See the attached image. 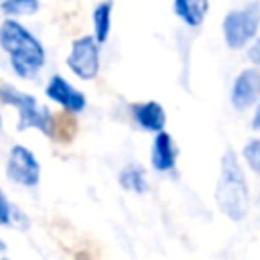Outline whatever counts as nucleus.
<instances>
[{
	"mask_svg": "<svg viewBox=\"0 0 260 260\" xmlns=\"http://www.w3.org/2000/svg\"><path fill=\"white\" fill-rule=\"evenodd\" d=\"M0 47L10 59L12 71L22 79L35 77L45 65L41 41L14 18H6L0 24Z\"/></svg>",
	"mask_w": 260,
	"mask_h": 260,
	"instance_id": "nucleus-1",
	"label": "nucleus"
},
{
	"mask_svg": "<svg viewBox=\"0 0 260 260\" xmlns=\"http://www.w3.org/2000/svg\"><path fill=\"white\" fill-rule=\"evenodd\" d=\"M215 201H217V207L221 209V213L234 221L244 219V215L248 213V203H250L248 183H246L244 171L232 150H228L221 158Z\"/></svg>",
	"mask_w": 260,
	"mask_h": 260,
	"instance_id": "nucleus-2",
	"label": "nucleus"
},
{
	"mask_svg": "<svg viewBox=\"0 0 260 260\" xmlns=\"http://www.w3.org/2000/svg\"><path fill=\"white\" fill-rule=\"evenodd\" d=\"M0 102L4 106H12L18 112V130L37 128L45 136H55V118L49 108L39 106L35 95L24 93L14 85L0 83Z\"/></svg>",
	"mask_w": 260,
	"mask_h": 260,
	"instance_id": "nucleus-3",
	"label": "nucleus"
},
{
	"mask_svg": "<svg viewBox=\"0 0 260 260\" xmlns=\"http://www.w3.org/2000/svg\"><path fill=\"white\" fill-rule=\"evenodd\" d=\"M223 39L232 49L248 45L260 28V2H250L223 16Z\"/></svg>",
	"mask_w": 260,
	"mask_h": 260,
	"instance_id": "nucleus-4",
	"label": "nucleus"
},
{
	"mask_svg": "<svg viewBox=\"0 0 260 260\" xmlns=\"http://www.w3.org/2000/svg\"><path fill=\"white\" fill-rule=\"evenodd\" d=\"M6 177L22 187H37L41 181V165L30 148L14 144L6 160Z\"/></svg>",
	"mask_w": 260,
	"mask_h": 260,
	"instance_id": "nucleus-5",
	"label": "nucleus"
},
{
	"mask_svg": "<svg viewBox=\"0 0 260 260\" xmlns=\"http://www.w3.org/2000/svg\"><path fill=\"white\" fill-rule=\"evenodd\" d=\"M67 67L79 79H93L100 71V49L93 37H79L71 43V51L67 55Z\"/></svg>",
	"mask_w": 260,
	"mask_h": 260,
	"instance_id": "nucleus-6",
	"label": "nucleus"
},
{
	"mask_svg": "<svg viewBox=\"0 0 260 260\" xmlns=\"http://www.w3.org/2000/svg\"><path fill=\"white\" fill-rule=\"evenodd\" d=\"M45 93L51 102L59 104L63 110L67 112H81L85 108V95L75 89L67 79H63L61 75H53L45 87Z\"/></svg>",
	"mask_w": 260,
	"mask_h": 260,
	"instance_id": "nucleus-7",
	"label": "nucleus"
},
{
	"mask_svg": "<svg viewBox=\"0 0 260 260\" xmlns=\"http://www.w3.org/2000/svg\"><path fill=\"white\" fill-rule=\"evenodd\" d=\"M260 93V73L256 69H244L232 87V104L236 110H246Z\"/></svg>",
	"mask_w": 260,
	"mask_h": 260,
	"instance_id": "nucleus-8",
	"label": "nucleus"
},
{
	"mask_svg": "<svg viewBox=\"0 0 260 260\" xmlns=\"http://www.w3.org/2000/svg\"><path fill=\"white\" fill-rule=\"evenodd\" d=\"M134 122L148 132H160L165 128L167 114L158 102H142V104H132L130 106Z\"/></svg>",
	"mask_w": 260,
	"mask_h": 260,
	"instance_id": "nucleus-9",
	"label": "nucleus"
},
{
	"mask_svg": "<svg viewBox=\"0 0 260 260\" xmlns=\"http://www.w3.org/2000/svg\"><path fill=\"white\" fill-rule=\"evenodd\" d=\"M150 160H152V167L156 171H171L177 162V148H175V142L171 138V134L167 132H156V138L152 142V152H150Z\"/></svg>",
	"mask_w": 260,
	"mask_h": 260,
	"instance_id": "nucleus-10",
	"label": "nucleus"
},
{
	"mask_svg": "<svg viewBox=\"0 0 260 260\" xmlns=\"http://www.w3.org/2000/svg\"><path fill=\"white\" fill-rule=\"evenodd\" d=\"M175 14L187 26H199L207 14L209 2L207 0H173Z\"/></svg>",
	"mask_w": 260,
	"mask_h": 260,
	"instance_id": "nucleus-11",
	"label": "nucleus"
},
{
	"mask_svg": "<svg viewBox=\"0 0 260 260\" xmlns=\"http://www.w3.org/2000/svg\"><path fill=\"white\" fill-rule=\"evenodd\" d=\"M93 39L100 43H106L110 28H112V0H104L93 8Z\"/></svg>",
	"mask_w": 260,
	"mask_h": 260,
	"instance_id": "nucleus-12",
	"label": "nucleus"
},
{
	"mask_svg": "<svg viewBox=\"0 0 260 260\" xmlns=\"http://www.w3.org/2000/svg\"><path fill=\"white\" fill-rule=\"evenodd\" d=\"M120 185L126 191H134V193H144L148 189V181L146 175L142 171V167L138 165H126L120 173Z\"/></svg>",
	"mask_w": 260,
	"mask_h": 260,
	"instance_id": "nucleus-13",
	"label": "nucleus"
},
{
	"mask_svg": "<svg viewBox=\"0 0 260 260\" xmlns=\"http://www.w3.org/2000/svg\"><path fill=\"white\" fill-rule=\"evenodd\" d=\"M41 2L39 0H0V10L6 16H30L39 12Z\"/></svg>",
	"mask_w": 260,
	"mask_h": 260,
	"instance_id": "nucleus-14",
	"label": "nucleus"
},
{
	"mask_svg": "<svg viewBox=\"0 0 260 260\" xmlns=\"http://www.w3.org/2000/svg\"><path fill=\"white\" fill-rule=\"evenodd\" d=\"M244 158L248 160V165L252 167V171L260 175V138L250 140L244 146Z\"/></svg>",
	"mask_w": 260,
	"mask_h": 260,
	"instance_id": "nucleus-15",
	"label": "nucleus"
},
{
	"mask_svg": "<svg viewBox=\"0 0 260 260\" xmlns=\"http://www.w3.org/2000/svg\"><path fill=\"white\" fill-rule=\"evenodd\" d=\"M12 203L8 201V197L4 195V191L0 189V225H10L12 221Z\"/></svg>",
	"mask_w": 260,
	"mask_h": 260,
	"instance_id": "nucleus-16",
	"label": "nucleus"
},
{
	"mask_svg": "<svg viewBox=\"0 0 260 260\" xmlns=\"http://www.w3.org/2000/svg\"><path fill=\"white\" fill-rule=\"evenodd\" d=\"M248 57H250V61L252 63H256V65H260V39L250 47V51H248Z\"/></svg>",
	"mask_w": 260,
	"mask_h": 260,
	"instance_id": "nucleus-17",
	"label": "nucleus"
},
{
	"mask_svg": "<svg viewBox=\"0 0 260 260\" xmlns=\"http://www.w3.org/2000/svg\"><path fill=\"white\" fill-rule=\"evenodd\" d=\"M252 128L260 130V106L256 108V114H254V120H252Z\"/></svg>",
	"mask_w": 260,
	"mask_h": 260,
	"instance_id": "nucleus-18",
	"label": "nucleus"
},
{
	"mask_svg": "<svg viewBox=\"0 0 260 260\" xmlns=\"http://www.w3.org/2000/svg\"><path fill=\"white\" fill-rule=\"evenodd\" d=\"M4 250H6V242L0 238V252H4Z\"/></svg>",
	"mask_w": 260,
	"mask_h": 260,
	"instance_id": "nucleus-19",
	"label": "nucleus"
},
{
	"mask_svg": "<svg viewBox=\"0 0 260 260\" xmlns=\"http://www.w3.org/2000/svg\"><path fill=\"white\" fill-rule=\"evenodd\" d=\"M0 128H2V114H0Z\"/></svg>",
	"mask_w": 260,
	"mask_h": 260,
	"instance_id": "nucleus-20",
	"label": "nucleus"
},
{
	"mask_svg": "<svg viewBox=\"0 0 260 260\" xmlns=\"http://www.w3.org/2000/svg\"><path fill=\"white\" fill-rule=\"evenodd\" d=\"M2 260H8V258H2Z\"/></svg>",
	"mask_w": 260,
	"mask_h": 260,
	"instance_id": "nucleus-21",
	"label": "nucleus"
}]
</instances>
